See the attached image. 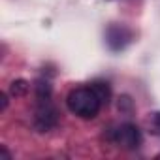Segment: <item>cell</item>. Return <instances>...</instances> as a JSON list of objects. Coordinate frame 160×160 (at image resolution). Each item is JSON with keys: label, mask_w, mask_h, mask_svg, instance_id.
<instances>
[{"label": "cell", "mask_w": 160, "mask_h": 160, "mask_svg": "<svg viewBox=\"0 0 160 160\" xmlns=\"http://www.w3.org/2000/svg\"><path fill=\"white\" fill-rule=\"evenodd\" d=\"M66 106L77 117H81V119H94L104 104H102L100 96L96 94V91L89 85V87L72 89L70 94L66 96Z\"/></svg>", "instance_id": "6da1fadb"}, {"label": "cell", "mask_w": 160, "mask_h": 160, "mask_svg": "<svg viewBox=\"0 0 160 160\" xmlns=\"http://www.w3.org/2000/svg\"><path fill=\"white\" fill-rule=\"evenodd\" d=\"M130 40H132V32L122 25H111L106 32V42L113 51L124 49L130 43Z\"/></svg>", "instance_id": "277c9868"}, {"label": "cell", "mask_w": 160, "mask_h": 160, "mask_svg": "<svg viewBox=\"0 0 160 160\" xmlns=\"http://www.w3.org/2000/svg\"><path fill=\"white\" fill-rule=\"evenodd\" d=\"M27 91H28V85H27V81H23V79H19V81H13V83H12V94L21 96V94H25Z\"/></svg>", "instance_id": "8992f818"}, {"label": "cell", "mask_w": 160, "mask_h": 160, "mask_svg": "<svg viewBox=\"0 0 160 160\" xmlns=\"http://www.w3.org/2000/svg\"><path fill=\"white\" fill-rule=\"evenodd\" d=\"M152 128L156 134H160V113H154L152 115Z\"/></svg>", "instance_id": "52a82bcc"}, {"label": "cell", "mask_w": 160, "mask_h": 160, "mask_svg": "<svg viewBox=\"0 0 160 160\" xmlns=\"http://www.w3.org/2000/svg\"><path fill=\"white\" fill-rule=\"evenodd\" d=\"M58 122V113L51 100H38V108L34 113V126L40 132H49Z\"/></svg>", "instance_id": "7a4b0ae2"}, {"label": "cell", "mask_w": 160, "mask_h": 160, "mask_svg": "<svg viewBox=\"0 0 160 160\" xmlns=\"http://www.w3.org/2000/svg\"><path fill=\"white\" fill-rule=\"evenodd\" d=\"M113 141L124 149H138L141 145V132L136 124L124 122L113 132Z\"/></svg>", "instance_id": "3957f363"}, {"label": "cell", "mask_w": 160, "mask_h": 160, "mask_svg": "<svg viewBox=\"0 0 160 160\" xmlns=\"http://www.w3.org/2000/svg\"><path fill=\"white\" fill-rule=\"evenodd\" d=\"M91 87L96 91V94L100 96L102 104H109V98H111V91H109V85H108V83H104V81H96V83H92Z\"/></svg>", "instance_id": "5b68a950"}]
</instances>
